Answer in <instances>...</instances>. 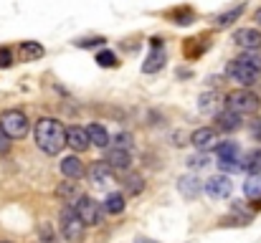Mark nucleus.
Returning a JSON list of instances; mask_svg holds the SVG:
<instances>
[{
  "mask_svg": "<svg viewBox=\"0 0 261 243\" xmlns=\"http://www.w3.org/2000/svg\"><path fill=\"white\" fill-rule=\"evenodd\" d=\"M96 64H99L101 69H117V66H119V61H117V56H114L112 51H99V53H96Z\"/></svg>",
  "mask_w": 261,
  "mask_h": 243,
  "instance_id": "c85d7f7f",
  "label": "nucleus"
},
{
  "mask_svg": "<svg viewBox=\"0 0 261 243\" xmlns=\"http://www.w3.org/2000/svg\"><path fill=\"white\" fill-rule=\"evenodd\" d=\"M89 137H91V145L94 147H101V150H107V145H112V137H109V132H107V127H101V124H89Z\"/></svg>",
  "mask_w": 261,
  "mask_h": 243,
  "instance_id": "a211bd4d",
  "label": "nucleus"
},
{
  "mask_svg": "<svg viewBox=\"0 0 261 243\" xmlns=\"http://www.w3.org/2000/svg\"><path fill=\"white\" fill-rule=\"evenodd\" d=\"M241 117L244 114H239V112H233V109H223V112H218L216 114V129L218 132H236V129H241Z\"/></svg>",
  "mask_w": 261,
  "mask_h": 243,
  "instance_id": "9b49d317",
  "label": "nucleus"
},
{
  "mask_svg": "<svg viewBox=\"0 0 261 243\" xmlns=\"http://www.w3.org/2000/svg\"><path fill=\"white\" fill-rule=\"evenodd\" d=\"M33 140L43 155H59L66 147V129L59 119L54 117H41L33 127Z\"/></svg>",
  "mask_w": 261,
  "mask_h": 243,
  "instance_id": "f257e3e1",
  "label": "nucleus"
},
{
  "mask_svg": "<svg viewBox=\"0 0 261 243\" xmlns=\"http://www.w3.org/2000/svg\"><path fill=\"white\" fill-rule=\"evenodd\" d=\"M0 243H3V241H0Z\"/></svg>",
  "mask_w": 261,
  "mask_h": 243,
  "instance_id": "a19ab883",
  "label": "nucleus"
},
{
  "mask_svg": "<svg viewBox=\"0 0 261 243\" xmlns=\"http://www.w3.org/2000/svg\"><path fill=\"white\" fill-rule=\"evenodd\" d=\"M59 167H61V175H64L66 180H79V177L84 175V162L79 160L76 155H69V157H64Z\"/></svg>",
  "mask_w": 261,
  "mask_h": 243,
  "instance_id": "2eb2a0df",
  "label": "nucleus"
},
{
  "mask_svg": "<svg viewBox=\"0 0 261 243\" xmlns=\"http://www.w3.org/2000/svg\"><path fill=\"white\" fill-rule=\"evenodd\" d=\"M132 134L129 132H119L117 137H114V147H124V150H132Z\"/></svg>",
  "mask_w": 261,
  "mask_h": 243,
  "instance_id": "7c9ffc66",
  "label": "nucleus"
},
{
  "mask_svg": "<svg viewBox=\"0 0 261 243\" xmlns=\"http://www.w3.org/2000/svg\"><path fill=\"white\" fill-rule=\"evenodd\" d=\"M107 162L114 170H129L132 167V152L124 150V147H112V150H107Z\"/></svg>",
  "mask_w": 261,
  "mask_h": 243,
  "instance_id": "4468645a",
  "label": "nucleus"
},
{
  "mask_svg": "<svg viewBox=\"0 0 261 243\" xmlns=\"http://www.w3.org/2000/svg\"><path fill=\"white\" fill-rule=\"evenodd\" d=\"M249 132H251V137H254L256 142H261V117L259 119H254V122L249 124Z\"/></svg>",
  "mask_w": 261,
  "mask_h": 243,
  "instance_id": "c9c22d12",
  "label": "nucleus"
},
{
  "mask_svg": "<svg viewBox=\"0 0 261 243\" xmlns=\"http://www.w3.org/2000/svg\"><path fill=\"white\" fill-rule=\"evenodd\" d=\"M254 20H256V25H261V8L254 13Z\"/></svg>",
  "mask_w": 261,
  "mask_h": 243,
  "instance_id": "4c0bfd02",
  "label": "nucleus"
},
{
  "mask_svg": "<svg viewBox=\"0 0 261 243\" xmlns=\"http://www.w3.org/2000/svg\"><path fill=\"white\" fill-rule=\"evenodd\" d=\"M0 127L5 129V134L10 140H23L28 132H31V122L25 117V112L20 109H8L0 114Z\"/></svg>",
  "mask_w": 261,
  "mask_h": 243,
  "instance_id": "20e7f679",
  "label": "nucleus"
},
{
  "mask_svg": "<svg viewBox=\"0 0 261 243\" xmlns=\"http://www.w3.org/2000/svg\"><path fill=\"white\" fill-rule=\"evenodd\" d=\"M112 170H114V167L107 160H99L89 167V177H91L94 185H109V182H114V172H112Z\"/></svg>",
  "mask_w": 261,
  "mask_h": 243,
  "instance_id": "f8f14e48",
  "label": "nucleus"
},
{
  "mask_svg": "<svg viewBox=\"0 0 261 243\" xmlns=\"http://www.w3.org/2000/svg\"><path fill=\"white\" fill-rule=\"evenodd\" d=\"M190 145L198 150V152H211L218 147V132L213 127H198L193 134H190Z\"/></svg>",
  "mask_w": 261,
  "mask_h": 243,
  "instance_id": "423d86ee",
  "label": "nucleus"
},
{
  "mask_svg": "<svg viewBox=\"0 0 261 243\" xmlns=\"http://www.w3.org/2000/svg\"><path fill=\"white\" fill-rule=\"evenodd\" d=\"M18 53H20L23 61H38V59H43L46 48H43L38 41H23L20 48H18Z\"/></svg>",
  "mask_w": 261,
  "mask_h": 243,
  "instance_id": "dca6fc26",
  "label": "nucleus"
},
{
  "mask_svg": "<svg viewBox=\"0 0 261 243\" xmlns=\"http://www.w3.org/2000/svg\"><path fill=\"white\" fill-rule=\"evenodd\" d=\"M165 59H168V53L163 51V46L152 48V53H150L147 61L142 64V71H145V74H155V71H160V69L165 66Z\"/></svg>",
  "mask_w": 261,
  "mask_h": 243,
  "instance_id": "f3484780",
  "label": "nucleus"
},
{
  "mask_svg": "<svg viewBox=\"0 0 261 243\" xmlns=\"http://www.w3.org/2000/svg\"><path fill=\"white\" fill-rule=\"evenodd\" d=\"M56 198L64 200V203H71L74 198H79V195H76V185H74V182H61V185L56 187Z\"/></svg>",
  "mask_w": 261,
  "mask_h": 243,
  "instance_id": "a878e982",
  "label": "nucleus"
},
{
  "mask_svg": "<svg viewBox=\"0 0 261 243\" xmlns=\"http://www.w3.org/2000/svg\"><path fill=\"white\" fill-rule=\"evenodd\" d=\"M233 43H236L241 51L261 48V31H256V28H239V31L233 33Z\"/></svg>",
  "mask_w": 261,
  "mask_h": 243,
  "instance_id": "9d476101",
  "label": "nucleus"
},
{
  "mask_svg": "<svg viewBox=\"0 0 261 243\" xmlns=\"http://www.w3.org/2000/svg\"><path fill=\"white\" fill-rule=\"evenodd\" d=\"M208 152H200V155H193V157H188V165L193 167V170H200V167H205L208 165Z\"/></svg>",
  "mask_w": 261,
  "mask_h": 243,
  "instance_id": "2f4dec72",
  "label": "nucleus"
},
{
  "mask_svg": "<svg viewBox=\"0 0 261 243\" xmlns=\"http://www.w3.org/2000/svg\"><path fill=\"white\" fill-rule=\"evenodd\" d=\"M101 43H107V38H104V36H91V38H82V41H76V46H79V48H94V46H101Z\"/></svg>",
  "mask_w": 261,
  "mask_h": 243,
  "instance_id": "c756f323",
  "label": "nucleus"
},
{
  "mask_svg": "<svg viewBox=\"0 0 261 243\" xmlns=\"http://www.w3.org/2000/svg\"><path fill=\"white\" fill-rule=\"evenodd\" d=\"M137 243H158V241H150V238H140Z\"/></svg>",
  "mask_w": 261,
  "mask_h": 243,
  "instance_id": "ea45409f",
  "label": "nucleus"
},
{
  "mask_svg": "<svg viewBox=\"0 0 261 243\" xmlns=\"http://www.w3.org/2000/svg\"><path fill=\"white\" fill-rule=\"evenodd\" d=\"M8 150H10V137L5 134V129L0 127V157L3 155H8Z\"/></svg>",
  "mask_w": 261,
  "mask_h": 243,
  "instance_id": "f704fd0d",
  "label": "nucleus"
},
{
  "mask_svg": "<svg viewBox=\"0 0 261 243\" xmlns=\"http://www.w3.org/2000/svg\"><path fill=\"white\" fill-rule=\"evenodd\" d=\"M244 10H246V5H244V3H239V5H233L231 10H226V13L216 15V23H213V25H216V28H228L236 18H241V15H244Z\"/></svg>",
  "mask_w": 261,
  "mask_h": 243,
  "instance_id": "6ab92c4d",
  "label": "nucleus"
},
{
  "mask_svg": "<svg viewBox=\"0 0 261 243\" xmlns=\"http://www.w3.org/2000/svg\"><path fill=\"white\" fill-rule=\"evenodd\" d=\"M175 18V23H180V25H188V23H193V10H185V8H180V10H175L173 13Z\"/></svg>",
  "mask_w": 261,
  "mask_h": 243,
  "instance_id": "473e14b6",
  "label": "nucleus"
},
{
  "mask_svg": "<svg viewBox=\"0 0 261 243\" xmlns=\"http://www.w3.org/2000/svg\"><path fill=\"white\" fill-rule=\"evenodd\" d=\"M205 193L216 200H223L233 193V182H231L228 175H213V177L205 180Z\"/></svg>",
  "mask_w": 261,
  "mask_h": 243,
  "instance_id": "6e6552de",
  "label": "nucleus"
},
{
  "mask_svg": "<svg viewBox=\"0 0 261 243\" xmlns=\"http://www.w3.org/2000/svg\"><path fill=\"white\" fill-rule=\"evenodd\" d=\"M74 208H76V213L82 215V221H84L87 226H99L101 218H104V213H107L104 205L96 203V200L89 198V195H79L76 203H74Z\"/></svg>",
  "mask_w": 261,
  "mask_h": 243,
  "instance_id": "39448f33",
  "label": "nucleus"
},
{
  "mask_svg": "<svg viewBox=\"0 0 261 243\" xmlns=\"http://www.w3.org/2000/svg\"><path fill=\"white\" fill-rule=\"evenodd\" d=\"M239 61H244L249 69H254V71H259V74H261V48H254V51H244V53L239 56Z\"/></svg>",
  "mask_w": 261,
  "mask_h": 243,
  "instance_id": "393cba45",
  "label": "nucleus"
},
{
  "mask_svg": "<svg viewBox=\"0 0 261 243\" xmlns=\"http://www.w3.org/2000/svg\"><path fill=\"white\" fill-rule=\"evenodd\" d=\"M254 208H261V195L256 198V200H254Z\"/></svg>",
  "mask_w": 261,
  "mask_h": 243,
  "instance_id": "58836bf2",
  "label": "nucleus"
},
{
  "mask_svg": "<svg viewBox=\"0 0 261 243\" xmlns=\"http://www.w3.org/2000/svg\"><path fill=\"white\" fill-rule=\"evenodd\" d=\"M244 193L251 198V200H256L261 195V177H256V175H251L246 182H244Z\"/></svg>",
  "mask_w": 261,
  "mask_h": 243,
  "instance_id": "bb28decb",
  "label": "nucleus"
},
{
  "mask_svg": "<svg viewBox=\"0 0 261 243\" xmlns=\"http://www.w3.org/2000/svg\"><path fill=\"white\" fill-rule=\"evenodd\" d=\"M244 172L249 175H261V150H251L244 157Z\"/></svg>",
  "mask_w": 261,
  "mask_h": 243,
  "instance_id": "4be33fe9",
  "label": "nucleus"
},
{
  "mask_svg": "<svg viewBox=\"0 0 261 243\" xmlns=\"http://www.w3.org/2000/svg\"><path fill=\"white\" fill-rule=\"evenodd\" d=\"M89 145H91V137L87 127H79V124L66 127V147H71L74 152H84Z\"/></svg>",
  "mask_w": 261,
  "mask_h": 243,
  "instance_id": "1a4fd4ad",
  "label": "nucleus"
},
{
  "mask_svg": "<svg viewBox=\"0 0 261 243\" xmlns=\"http://www.w3.org/2000/svg\"><path fill=\"white\" fill-rule=\"evenodd\" d=\"M59 228H61V236L66 243H82L84 241V231H87V223L82 221V215L76 213V208H64L59 213Z\"/></svg>",
  "mask_w": 261,
  "mask_h": 243,
  "instance_id": "f03ea898",
  "label": "nucleus"
},
{
  "mask_svg": "<svg viewBox=\"0 0 261 243\" xmlns=\"http://www.w3.org/2000/svg\"><path fill=\"white\" fill-rule=\"evenodd\" d=\"M10 66H13V53H10V48L0 46V69H10Z\"/></svg>",
  "mask_w": 261,
  "mask_h": 243,
  "instance_id": "72a5a7b5",
  "label": "nucleus"
},
{
  "mask_svg": "<svg viewBox=\"0 0 261 243\" xmlns=\"http://www.w3.org/2000/svg\"><path fill=\"white\" fill-rule=\"evenodd\" d=\"M216 155L218 160H239V142H218L216 147Z\"/></svg>",
  "mask_w": 261,
  "mask_h": 243,
  "instance_id": "412c9836",
  "label": "nucleus"
},
{
  "mask_svg": "<svg viewBox=\"0 0 261 243\" xmlns=\"http://www.w3.org/2000/svg\"><path fill=\"white\" fill-rule=\"evenodd\" d=\"M226 74H228V79L241 84V86H254V84H256V76H259V71L249 69V66H246L244 61H239V59H233V61L226 66Z\"/></svg>",
  "mask_w": 261,
  "mask_h": 243,
  "instance_id": "0eeeda50",
  "label": "nucleus"
},
{
  "mask_svg": "<svg viewBox=\"0 0 261 243\" xmlns=\"http://www.w3.org/2000/svg\"><path fill=\"white\" fill-rule=\"evenodd\" d=\"M177 190H180L182 198L195 200V198L200 195V190H205V182H200L195 175H182V177L177 180Z\"/></svg>",
  "mask_w": 261,
  "mask_h": 243,
  "instance_id": "ddd939ff",
  "label": "nucleus"
},
{
  "mask_svg": "<svg viewBox=\"0 0 261 243\" xmlns=\"http://www.w3.org/2000/svg\"><path fill=\"white\" fill-rule=\"evenodd\" d=\"M41 238H43V241H48V243H54V233H51V228H48V226H41Z\"/></svg>",
  "mask_w": 261,
  "mask_h": 243,
  "instance_id": "e433bc0d",
  "label": "nucleus"
},
{
  "mask_svg": "<svg viewBox=\"0 0 261 243\" xmlns=\"http://www.w3.org/2000/svg\"><path fill=\"white\" fill-rule=\"evenodd\" d=\"M226 106L239 112V114H256L261 106V99L254 91H249V86H244V89H236V91L226 94Z\"/></svg>",
  "mask_w": 261,
  "mask_h": 243,
  "instance_id": "7ed1b4c3",
  "label": "nucleus"
},
{
  "mask_svg": "<svg viewBox=\"0 0 261 243\" xmlns=\"http://www.w3.org/2000/svg\"><path fill=\"white\" fill-rule=\"evenodd\" d=\"M124 187H127L129 195H140V193L145 190V180H142V175H140V172H129V175L124 177Z\"/></svg>",
  "mask_w": 261,
  "mask_h": 243,
  "instance_id": "b1692460",
  "label": "nucleus"
},
{
  "mask_svg": "<svg viewBox=\"0 0 261 243\" xmlns=\"http://www.w3.org/2000/svg\"><path fill=\"white\" fill-rule=\"evenodd\" d=\"M101 205H104V210H107V213L119 215V213L127 208V200H124V195H122V193H112V195H107V200H104Z\"/></svg>",
  "mask_w": 261,
  "mask_h": 243,
  "instance_id": "aec40b11",
  "label": "nucleus"
},
{
  "mask_svg": "<svg viewBox=\"0 0 261 243\" xmlns=\"http://www.w3.org/2000/svg\"><path fill=\"white\" fill-rule=\"evenodd\" d=\"M216 106H218V96H216V91H205V94H200V99H198V109H200V114H213Z\"/></svg>",
  "mask_w": 261,
  "mask_h": 243,
  "instance_id": "5701e85b",
  "label": "nucleus"
},
{
  "mask_svg": "<svg viewBox=\"0 0 261 243\" xmlns=\"http://www.w3.org/2000/svg\"><path fill=\"white\" fill-rule=\"evenodd\" d=\"M195 41H198V38H190V41H185V46H182V53H185L188 59H195V56H200V53H203V48H205V46H211V41H208V43L203 41L200 46H195Z\"/></svg>",
  "mask_w": 261,
  "mask_h": 243,
  "instance_id": "cd10ccee",
  "label": "nucleus"
}]
</instances>
